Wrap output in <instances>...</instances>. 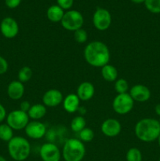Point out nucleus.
<instances>
[{"label":"nucleus","mask_w":160,"mask_h":161,"mask_svg":"<svg viewBox=\"0 0 160 161\" xmlns=\"http://www.w3.org/2000/svg\"><path fill=\"white\" fill-rule=\"evenodd\" d=\"M84 58L89 65L102 68L108 64L111 53L108 46L101 41H93L86 46L83 52Z\"/></svg>","instance_id":"obj_1"},{"label":"nucleus","mask_w":160,"mask_h":161,"mask_svg":"<svg viewBox=\"0 0 160 161\" xmlns=\"http://www.w3.org/2000/svg\"><path fill=\"white\" fill-rule=\"evenodd\" d=\"M136 138L144 142H152L158 139L160 135L159 121L153 118H144L134 127Z\"/></svg>","instance_id":"obj_2"},{"label":"nucleus","mask_w":160,"mask_h":161,"mask_svg":"<svg viewBox=\"0 0 160 161\" xmlns=\"http://www.w3.org/2000/svg\"><path fill=\"white\" fill-rule=\"evenodd\" d=\"M8 153L15 161H24L31 154V145L25 138L15 136L8 142Z\"/></svg>","instance_id":"obj_3"},{"label":"nucleus","mask_w":160,"mask_h":161,"mask_svg":"<svg viewBox=\"0 0 160 161\" xmlns=\"http://www.w3.org/2000/svg\"><path fill=\"white\" fill-rule=\"evenodd\" d=\"M86 146L77 138H69L65 142L62 149L64 161H82L86 156Z\"/></svg>","instance_id":"obj_4"},{"label":"nucleus","mask_w":160,"mask_h":161,"mask_svg":"<svg viewBox=\"0 0 160 161\" xmlns=\"http://www.w3.org/2000/svg\"><path fill=\"white\" fill-rule=\"evenodd\" d=\"M61 23L64 29L70 31H75L82 28L84 23V18L79 11L71 9L64 13Z\"/></svg>","instance_id":"obj_5"},{"label":"nucleus","mask_w":160,"mask_h":161,"mask_svg":"<svg viewBox=\"0 0 160 161\" xmlns=\"http://www.w3.org/2000/svg\"><path fill=\"white\" fill-rule=\"evenodd\" d=\"M134 101L129 93L119 94L115 96L112 102V108L117 114L125 115L132 111Z\"/></svg>","instance_id":"obj_6"},{"label":"nucleus","mask_w":160,"mask_h":161,"mask_svg":"<svg viewBox=\"0 0 160 161\" xmlns=\"http://www.w3.org/2000/svg\"><path fill=\"white\" fill-rule=\"evenodd\" d=\"M30 118L28 113L21 111L20 109L11 111L6 116V124L13 129V130H23L28 125Z\"/></svg>","instance_id":"obj_7"},{"label":"nucleus","mask_w":160,"mask_h":161,"mask_svg":"<svg viewBox=\"0 0 160 161\" xmlns=\"http://www.w3.org/2000/svg\"><path fill=\"white\" fill-rule=\"evenodd\" d=\"M94 27L99 31L108 29L111 25V15L109 11L104 8H97L93 16Z\"/></svg>","instance_id":"obj_8"},{"label":"nucleus","mask_w":160,"mask_h":161,"mask_svg":"<svg viewBox=\"0 0 160 161\" xmlns=\"http://www.w3.org/2000/svg\"><path fill=\"white\" fill-rule=\"evenodd\" d=\"M39 156L42 161H60L62 154L56 145L52 142H46L41 146Z\"/></svg>","instance_id":"obj_9"},{"label":"nucleus","mask_w":160,"mask_h":161,"mask_svg":"<svg viewBox=\"0 0 160 161\" xmlns=\"http://www.w3.org/2000/svg\"><path fill=\"white\" fill-rule=\"evenodd\" d=\"M0 31L6 39H13L19 33L18 23L13 17H5L0 24Z\"/></svg>","instance_id":"obj_10"},{"label":"nucleus","mask_w":160,"mask_h":161,"mask_svg":"<svg viewBox=\"0 0 160 161\" xmlns=\"http://www.w3.org/2000/svg\"><path fill=\"white\" fill-rule=\"evenodd\" d=\"M24 130L27 136L34 140L41 139L46 133V127L45 124L39 120L30 121Z\"/></svg>","instance_id":"obj_11"},{"label":"nucleus","mask_w":160,"mask_h":161,"mask_svg":"<svg viewBox=\"0 0 160 161\" xmlns=\"http://www.w3.org/2000/svg\"><path fill=\"white\" fill-rule=\"evenodd\" d=\"M100 130L105 136L113 138L120 134L122 130V126L119 120L113 118H109L102 123Z\"/></svg>","instance_id":"obj_12"},{"label":"nucleus","mask_w":160,"mask_h":161,"mask_svg":"<svg viewBox=\"0 0 160 161\" xmlns=\"http://www.w3.org/2000/svg\"><path fill=\"white\" fill-rule=\"evenodd\" d=\"M64 100V97L59 90L50 89L45 92L42 96V102L45 107L54 108L61 105Z\"/></svg>","instance_id":"obj_13"},{"label":"nucleus","mask_w":160,"mask_h":161,"mask_svg":"<svg viewBox=\"0 0 160 161\" xmlns=\"http://www.w3.org/2000/svg\"><path fill=\"white\" fill-rule=\"evenodd\" d=\"M130 95L134 102H145L150 99L151 91L147 86L143 84H136L130 90Z\"/></svg>","instance_id":"obj_14"},{"label":"nucleus","mask_w":160,"mask_h":161,"mask_svg":"<svg viewBox=\"0 0 160 161\" xmlns=\"http://www.w3.org/2000/svg\"><path fill=\"white\" fill-rule=\"evenodd\" d=\"M94 93H95V88H94L93 84L88 81L80 83L76 91V94L78 98L80 99V101H83V102L90 100L93 97Z\"/></svg>","instance_id":"obj_15"},{"label":"nucleus","mask_w":160,"mask_h":161,"mask_svg":"<svg viewBox=\"0 0 160 161\" xmlns=\"http://www.w3.org/2000/svg\"><path fill=\"white\" fill-rule=\"evenodd\" d=\"M24 91L25 89L24 83L19 80H13L8 85L7 94L9 98L13 101L22 98L24 94Z\"/></svg>","instance_id":"obj_16"},{"label":"nucleus","mask_w":160,"mask_h":161,"mask_svg":"<svg viewBox=\"0 0 160 161\" xmlns=\"http://www.w3.org/2000/svg\"><path fill=\"white\" fill-rule=\"evenodd\" d=\"M63 107L64 110L68 113H75L79 108L80 99L77 94H70L66 96L63 100Z\"/></svg>","instance_id":"obj_17"},{"label":"nucleus","mask_w":160,"mask_h":161,"mask_svg":"<svg viewBox=\"0 0 160 161\" xmlns=\"http://www.w3.org/2000/svg\"><path fill=\"white\" fill-rule=\"evenodd\" d=\"M46 111V107L43 104L38 103L31 105L28 112V115L32 120H39L45 116Z\"/></svg>","instance_id":"obj_18"},{"label":"nucleus","mask_w":160,"mask_h":161,"mask_svg":"<svg viewBox=\"0 0 160 161\" xmlns=\"http://www.w3.org/2000/svg\"><path fill=\"white\" fill-rule=\"evenodd\" d=\"M64 15V9L58 5H53L50 6L46 11V16L49 20L54 23L61 22Z\"/></svg>","instance_id":"obj_19"},{"label":"nucleus","mask_w":160,"mask_h":161,"mask_svg":"<svg viewBox=\"0 0 160 161\" xmlns=\"http://www.w3.org/2000/svg\"><path fill=\"white\" fill-rule=\"evenodd\" d=\"M101 75L105 81L115 82L118 80V70L115 66L108 64L101 68Z\"/></svg>","instance_id":"obj_20"},{"label":"nucleus","mask_w":160,"mask_h":161,"mask_svg":"<svg viewBox=\"0 0 160 161\" xmlns=\"http://www.w3.org/2000/svg\"><path fill=\"white\" fill-rule=\"evenodd\" d=\"M86 121L82 116H77L71 122V129L73 132L79 133L82 130L86 127Z\"/></svg>","instance_id":"obj_21"},{"label":"nucleus","mask_w":160,"mask_h":161,"mask_svg":"<svg viewBox=\"0 0 160 161\" xmlns=\"http://www.w3.org/2000/svg\"><path fill=\"white\" fill-rule=\"evenodd\" d=\"M13 138V130L7 124H0V139L9 142Z\"/></svg>","instance_id":"obj_22"},{"label":"nucleus","mask_w":160,"mask_h":161,"mask_svg":"<svg viewBox=\"0 0 160 161\" xmlns=\"http://www.w3.org/2000/svg\"><path fill=\"white\" fill-rule=\"evenodd\" d=\"M33 75V72L29 66H24L18 72V80L21 83H24L29 81Z\"/></svg>","instance_id":"obj_23"},{"label":"nucleus","mask_w":160,"mask_h":161,"mask_svg":"<svg viewBox=\"0 0 160 161\" xmlns=\"http://www.w3.org/2000/svg\"><path fill=\"white\" fill-rule=\"evenodd\" d=\"M125 159H126V161H142V153L137 148H130L127 151Z\"/></svg>","instance_id":"obj_24"},{"label":"nucleus","mask_w":160,"mask_h":161,"mask_svg":"<svg viewBox=\"0 0 160 161\" xmlns=\"http://www.w3.org/2000/svg\"><path fill=\"white\" fill-rule=\"evenodd\" d=\"M115 90L118 94H125L127 93L129 90V83L125 79H118L115 82Z\"/></svg>","instance_id":"obj_25"},{"label":"nucleus","mask_w":160,"mask_h":161,"mask_svg":"<svg viewBox=\"0 0 160 161\" xmlns=\"http://www.w3.org/2000/svg\"><path fill=\"white\" fill-rule=\"evenodd\" d=\"M79 140L83 142H89L92 141L94 138V132L89 127H85L83 130L79 132Z\"/></svg>","instance_id":"obj_26"},{"label":"nucleus","mask_w":160,"mask_h":161,"mask_svg":"<svg viewBox=\"0 0 160 161\" xmlns=\"http://www.w3.org/2000/svg\"><path fill=\"white\" fill-rule=\"evenodd\" d=\"M145 7L152 14H160V0H145Z\"/></svg>","instance_id":"obj_27"},{"label":"nucleus","mask_w":160,"mask_h":161,"mask_svg":"<svg viewBox=\"0 0 160 161\" xmlns=\"http://www.w3.org/2000/svg\"><path fill=\"white\" fill-rule=\"evenodd\" d=\"M74 38L78 43H84L87 40L88 34L86 30L82 28L74 31Z\"/></svg>","instance_id":"obj_28"},{"label":"nucleus","mask_w":160,"mask_h":161,"mask_svg":"<svg viewBox=\"0 0 160 161\" xmlns=\"http://www.w3.org/2000/svg\"><path fill=\"white\" fill-rule=\"evenodd\" d=\"M57 5L63 9H69L74 4V0H56Z\"/></svg>","instance_id":"obj_29"},{"label":"nucleus","mask_w":160,"mask_h":161,"mask_svg":"<svg viewBox=\"0 0 160 161\" xmlns=\"http://www.w3.org/2000/svg\"><path fill=\"white\" fill-rule=\"evenodd\" d=\"M9 68L7 61L3 57L0 56V75H3L6 73Z\"/></svg>","instance_id":"obj_30"},{"label":"nucleus","mask_w":160,"mask_h":161,"mask_svg":"<svg viewBox=\"0 0 160 161\" xmlns=\"http://www.w3.org/2000/svg\"><path fill=\"white\" fill-rule=\"evenodd\" d=\"M21 0H5L6 6L9 9H15L20 6Z\"/></svg>","instance_id":"obj_31"},{"label":"nucleus","mask_w":160,"mask_h":161,"mask_svg":"<svg viewBox=\"0 0 160 161\" xmlns=\"http://www.w3.org/2000/svg\"><path fill=\"white\" fill-rule=\"evenodd\" d=\"M31 106V105L30 104L29 102H28V101H23V102L20 103V109L21 110V111L25 112V113H28V112L29 111Z\"/></svg>","instance_id":"obj_32"},{"label":"nucleus","mask_w":160,"mask_h":161,"mask_svg":"<svg viewBox=\"0 0 160 161\" xmlns=\"http://www.w3.org/2000/svg\"><path fill=\"white\" fill-rule=\"evenodd\" d=\"M6 110L5 107L0 103V123L3 122L5 119H6Z\"/></svg>","instance_id":"obj_33"},{"label":"nucleus","mask_w":160,"mask_h":161,"mask_svg":"<svg viewBox=\"0 0 160 161\" xmlns=\"http://www.w3.org/2000/svg\"><path fill=\"white\" fill-rule=\"evenodd\" d=\"M155 113H156L158 116H160V104H158V105H155Z\"/></svg>","instance_id":"obj_34"},{"label":"nucleus","mask_w":160,"mask_h":161,"mask_svg":"<svg viewBox=\"0 0 160 161\" xmlns=\"http://www.w3.org/2000/svg\"><path fill=\"white\" fill-rule=\"evenodd\" d=\"M130 1L136 4H141V3H144L145 0H130Z\"/></svg>","instance_id":"obj_35"},{"label":"nucleus","mask_w":160,"mask_h":161,"mask_svg":"<svg viewBox=\"0 0 160 161\" xmlns=\"http://www.w3.org/2000/svg\"><path fill=\"white\" fill-rule=\"evenodd\" d=\"M0 161H7V160H6V158H5V157H3V156L0 155Z\"/></svg>","instance_id":"obj_36"},{"label":"nucleus","mask_w":160,"mask_h":161,"mask_svg":"<svg viewBox=\"0 0 160 161\" xmlns=\"http://www.w3.org/2000/svg\"><path fill=\"white\" fill-rule=\"evenodd\" d=\"M158 146H159V148H160V135H159V136H158Z\"/></svg>","instance_id":"obj_37"},{"label":"nucleus","mask_w":160,"mask_h":161,"mask_svg":"<svg viewBox=\"0 0 160 161\" xmlns=\"http://www.w3.org/2000/svg\"><path fill=\"white\" fill-rule=\"evenodd\" d=\"M158 121H159V124H160V119H159V120H158Z\"/></svg>","instance_id":"obj_38"},{"label":"nucleus","mask_w":160,"mask_h":161,"mask_svg":"<svg viewBox=\"0 0 160 161\" xmlns=\"http://www.w3.org/2000/svg\"><path fill=\"white\" fill-rule=\"evenodd\" d=\"M158 161H160V158H159V160H158Z\"/></svg>","instance_id":"obj_39"}]
</instances>
